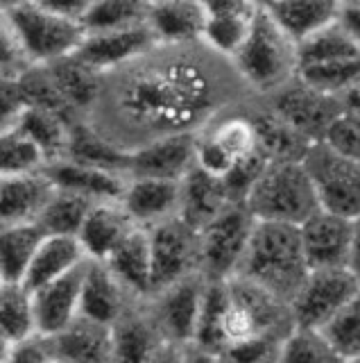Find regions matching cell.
<instances>
[{"label": "cell", "mask_w": 360, "mask_h": 363, "mask_svg": "<svg viewBox=\"0 0 360 363\" xmlns=\"http://www.w3.org/2000/svg\"><path fill=\"white\" fill-rule=\"evenodd\" d=\"M356 57H360V48L356 45V41L349 37V32L342 28L340 21L331 23L329 28H324L308 41L297 45L299 68L342 62V60H356Z\"/></svg>", "instance_id": "obj_38"}, {"label": "cell", "mask_w": 360, "mask_h": 363, "mask_svg": "<svg viewBox=\"0 0 360 363\" xmlns=\"http://www.w3.org/2000/svg\"><path fill=\"white\" fill-rule=\"evenodd\" d=\"M186 363H224V361L220 359V354H213L209 350L190 345L186 350Z\"/></svg>", "instance_id": "obj_52"}, {"label": "cell", "mask_w": 360, "mask_h": 363, "mask_svg": "<svg viewBox=\"0 0 360 363\" xmlns=\"http://www.w3.org/2000/svg\"><path fill=\"white\" fill-rule=\"evenodd\" d=\"M245 207L256 223L299 227L320 211V202L301 162H269Z\"/></svg>", "instance_id": "obj_5"}, {"label": "cell", "mask_w": 360, "mask_h": 363, "mask_svg": "<svg viewBox=\"0 0 360 363\" xmlns=\"http://www.w3.org/2000/svg\"><path fill=\"white\" fill-rule=\"evenodd\" d=\"M279 345H281V340L258 338V340H250V343L224 350L220 359L224 363H274Z\"/></svg>", "instance_id": "obj_45"}, {"label": "cell", "mask_w": 360, "mask_h": 363, "mask_svg": "<svg viewBox=\"0 0 360 363\" xmlns=\"http://www.w3.org/2000/svg\"><path fill=\"white\" fill-rule=\"evenodd\" d=\"M137 302L143 300L134 298L107 268V264L86 261L82 272L80 318L111 329Z\"/></svg>", "instance_id": "obj_14"}, {"label": "cell", "mask_w": 360, "mask_h": 363, "mask_svg": "<svg viewBox=\"0 0 360 363\" xmlns=\"http://www.w3.org/2000/svg\"><path fill=\"white\" fill-rule=\"evenodd\" d=\"M231 202L227 186L222 179H216L199 168H193L182 182V204H179V218L199 232L211 220L229 207Z\"/></svg>", "instance_id": "obj_26"}, {"label": "cell", "mask_w": 360, "mask_h": 363, "mask_svg": "<svg viewBox=\"0 0 360 363\" xmlns=\"http://www.w3.org/2000/svg\"><path fill=\"white\" fill-rule=\"evenodd\" d=\"M207 3L199 0H163L148 3L145 26L152 32L156 43L182 45L199 43L204 37Z\"/></svg>", "instance_id": "obj_19"}, {"label": "cell", "mask_w": 360, "mask_h": 363, "mask_svg": "<svg viewBox=\"0 0 360 363\" xmlns=\"http://www.w3.org/2000/svg\"><path fill=\"white\" fill-rule=\"evenodd\" d=\"M137 230L120 202H95L82 225L80 241L88 261H105L116 252V247Z\"/></svg>", "instance_id": "obj_23"}, {"label": "cell", "mask_w": 360, "mask_h": 363, "mask_svg": "<svg viewBox=\"0 0 360 363\" xmlns=\"http://www.w3.org/2000/svg\"><path fill=\"white\" fill-rule=\"evenodd\" d=\"M358 291L360 284L349 268L310 270L290 302L292 327L322 332Z\"/></svg>", "instance_id": "obj_9"}, {"label": "cell", "mask_w": 360, "mask_h": 363, "mask_svg": "<svg viewBox=\"0 0 360 363\" xmlns=\"http://www.w3.org/2000/svg\"><path fill=\"white\" fill-rule=\"evenodd\" d=\"M84 266L80 270H75L69 277H62L57 281L46 284V286L32 291L39 336H43V338L57 336L59 332H64L66 327L80 318V295H82Z\"/></svg>", "instance_id": "obj_22"}, {"label": "cell", "mask_w": 360, "mask_h": 363, "mask_svg": "<svg viewBox=\"0 0 360 363\" xmlns=\"http://www.w3.org/2000/svg\"><path fill=\"white\" fill-rule=\"evenodd\" d=\"M263 7L295 45H301L329 28L337 21L340 11V3H324V0H281V3H263Z\"/></svg>", "instance_id": "obj_25"}, {"label": "cell", "mask_w": 360, "mask_h": 363, "mask_svg": "<svg viewBox=\"0 0 360 363\" xmlns=\"http://www.w3.org/2000/svg\"><path fill=\"white\" fill-rule=\"evenodd\" d=\"M308 272L310 268L303 257L297 227L256 223L250 247L236 277L256 284L258 289L290 306Z\"/></svg>", "instance_id": "obj_3"}, {"label": "cell", "mask_w": 360, "mask_h": 363, "mask_svg": "<svg viewBox=\"0 0 360 363\" xmlns=\"http://www.w3.org/2000/svg\"><path fill=\"white\" fill-rule=\"evenodd\" d=\"M256 220L245 204H229L199 230V275L209 284L229 281L250 247Z\"/></svg>", "instance_id": "obj_7"}, {"label": "cell", "mask_w": 360, "mask_h": 363, "mask_svg": "<svg viewBox=\"0 0 360 363\" xmlns=\"http://www.w3.org/2000/svg\"><path fill=\"white\" fill-rule=\"evenodd\" d=\"M209 281L202 275L186 277L150 295L145 304L168 343L190 347L195 340Z\"/></svg>", "instance_id": "obj_11"}, {"label": "cell", "mask_w": 360, "mask_h": 363, "mask_svg": "<svg viewBox=\"0 0 360 363\" xmlns=\"http://www.w3.org/2000/svg\"><path fill=\"white\" fill-rule=\"evenodd\" d=\"M46 175L50 177L52 186L59 191H69L75 196L86 198L91 202H120L125 191L127 177L114 170L77 164L71 159H59L46 166Z\"/></svg>", "instance_id": "obj_21"}, {"label": "cell", "mask_w": 360, "mask_h": 363, "mask_svg": "<svg viewBox=\"0 0 360 363\" xmlns=\"http://www.w3.org/2000/svg\"><path fill=\"white\" fill-rule=\"evenodd\" d=\"M3 284H5V281H3V277H0V289H3Z\"/></svg>", "instance_id": "obj_55"}, {"label": "cell", "mask_w": 360, "mask_h": 363, "mask_svg": "<svg viewBox=\"0 0 360 363\" xmlns=\"http://www.w3.org/2000/svg\"><path fill=\"white\" fill-rule=\"evenodd\" d=\"M186 350L184 345H175V343H166L156 350V354L150 359V363H186Z\"/></svg>", "instance_id": "obj_49"}, {"label": "cell", "mask_w": 360, "mask_h": 363, "mask_svg": "<svg viewBox=\"0 0 360 363\" xmlns=\"http://www.w3.org/2000/svg\"><path fill=\"white\" fill-rule=\"evenodd\" d=\"M12 350H14V343H9V340L0 334V363H7L9 354H12Z\"/></svg>", "instance_id": "obj_53"}, {"label": "cell", "mask_w": 360, "mask_h": 363, "mask_svg": "<svg viewBox=\"0 0 360 363\" xmlns=\"http://www.w3.org/2000/svg\"><path fill=\"white\" fill-rule=\"evenodd\" d=\"M297 230L310 270L347 268L349 252H352L354 220L320 209Z\"/></svg>", "instance_id": "obj_13"}, {"label": "cell", "mask_w": 360, "mask_h": 363, "mask_svg": "<svg viewBox=\"0 0 360 363\" xmlns=\"http://www.w3.org/2000/svg\"><path fill=\"white\" fill-rule=\"evenodd\" d=\"M261 3L250 0H218L207 3V23L202 43H207L213 52L227 57L231 62L233 55L243 48L256 23Z\"/></svg>", "instance_id": "obj_18"}, {"label": "cell", "mask_w": 360, "mask_h": 363, "mask_svg": "<svg viewBox=\"0 0 360 363\" xmlns=\"http://www.w3.org/2000/svg\"><path fill=\"white\" fill-rule=\"evenodd\" d=\"M340 102H342L344 113L360 118V82H356L352 89L347 91V94H342L340 96Z\"/></svg>", "instance_id": "obj_51"}, {"label": "cell", "mask_w": 360, "mask_h": 363, "mask_svg": "<svg viewBox=\"0 0 360 363\" xmlns=\"http://www.w3.org/2000/svg\"><path fill=\"white\" fill-rule=\"evenodd\" d=\"M156 45L152 32L148 26H137V28H125V30H114V32H93L86 34L80 50L75 55L80 60L93 68L95 73L107 75L111 71L132 64L139 60L148 50Z\"/></svg>", "instance_id": "obj_15"}, {"label": "cell", "mask_w": 360, "mask_h": 363, "mask_svg": "<svg viewBox=\"0 0 360 363\" xmlns=\"http://www.w3.org/2000/svg\"><path fill=\"white\" fill-rule=\"evenodd\" d=\"M64 159H71V162H77V164H86V166H95V168H105V170H114V173L127 175L129 155L120 152L118 147H114L107 139H103V136H100L98 132H93L82 121V123L73 125L69 147H66Z\"/></svg>", "instance_id": "obj_35"}, {"label": "cell", "mask_w": 360, "mask_h": 363, "mask_svg": "<svg viewBox=\"0 0 360 363\" xmlns=\"http://www.w3.org/2000/svg\"><path fill=\"white\" fill-rule=\"evenodd\" d=\"M145 18H148V3L143 0H88L82 26L86 34L114 32L145 26Z\"/></svg>", "instance_id": "obj_37"}, {"label": "cell", "mask_w": 360, "mask_h": 363, "mask_svg": "<svg viewBox=\"0 0 360 363\" xmlns=\"http://www.w3.org/2000/svg\"><path fill=\"white\" fill-rule=\"evenodd\" d=\"M250 113L258 134V143L269 162H301L308 147L315 145L292 130L284 118H279L263 100H252Z\"/></svg>", "instance_id": "obj_30"}, {"label": "cell", "mask_w": 360, "mask_h": 363, "mask_svg": "<svg viewBox=\"0 0 360 363\" xmlns=\"http://www.w3.org/2000/svg\"><path fill=\"white\" fill-rule=\"evenodd\" d=\"M0 334L14 345L39 336L35 298L25 284H3L0 289Z\"/></svg>", "instance_id": "obj_34"}, {"label": "cell", "mask_w": 360, "mask_h": 363, "mask_svg": "<svg viewBox=\"0 0 360 363\" xmlns=\"http://www.w3.org/2000/svg\"><path fill=\"white\" fill-rule=\"evenodd\" d=\"M324 143L333 147L335 152H340L347 159L360 164V118L342 113V116L333 123L329 134H326Z\"/></svg>", "instance_id": "obj_44"}, {"label": "cell", "mask_w": 360, "mask_h": 363, "mask_svg": "<svg viewBox=\"0 0 360 363\" xmlns=\"http://www.w3.org/2000/svg\"><path fill=\"white\" fill-rule=\"evenodd\" d=\"M46 68L54 79V84H57L64 102L75 113V118L84 121L98 98L103 75L95 73L93 68H88L77 55L66 57V60L54 62Z\"/></svg>", "instance_id": "obj_31"}, {"label": "cell", "mask_w": 360, "mask_h": 363, "mask_svg": "<svg viewBox=\"0 0 360 363\" xmlns=\"http://www.w3.org/2000/svg\"><path fill=\"white\" fill-rule=\"evenodd\" d=\"M274 363H344L342 357L331 347L322 332L313 329H292L281 340Z\"/></svg>", "instance_id": "obj_40"}, {"label": "cell", "mask_w": 360, "mask_h": 363, "mask_svg": "<svg viewBox=\"0 0 360 363\" xmlns=\"http://www.w3.org/2000/svg\"><path fill=\"white\" fill-rule=\"evenodd\" d=\"M86 255L77 238L71 236H43V241L32 259L23 284L30 291H37L46 284L73 275L86 264Z\"/></svg>", "instance_id": "obj_28"}, {"label": "cell", "mask_w": 360, "mask_h": 363, "mask_svg": "<svg viewBox=\"0 0 360 363\" xmlns=\"http://www.w3.org/2000/svg\"><path fill=\"white\" fill-rule=\"evenodd\" d=\"M88 0L7 3L32 66H50L73 57L86 37L82 16Z\"/></svg>", "instance_id": "obj_2"}, {"label": "cell", "mask_w": 360, "mask_h": 363, "mask_svg": "<svg viewBox=\"0 0 360 363\" xmlns=\"http://www.w3.org/2000/svg\"><path fill=\"white\" fill-rule=\"evenodd\" d=\"M297 77L301 82L324 91V94L340 98L356 82H360V57H356V60L331 62V64L303 66L297 71Z\"/></svg>", "instance_id": "obj_41"}, {"label": "cell", "mask_w": 360, "mask_h": 363, "mask_svg": "<svg viewBox=\"0 0 360 363\" xmlns=\"http://www.w3.org/2000/svg\"><path fill=\"white\" fill-rule=\"evenodd\" d=\"M7 363H54L50 340L43 336H32L23 340V343L14 345Z\"/></svg>", "instance_id": "obj_47"}, {"label": "cell", "mask_w": 360, "mask_h": 363, "mask_svg": "<svg viewBox=\"0 0 360 363\" xmlns=\"http://www.w3.org/2000/svg\"><path fill=\"white\" fill-rule=\"evenodd\" d=\"M95 202L75 196L69 191L54 189L52 198L48 200L46 209L41 211L37 225L46 236H71L77 238L82 225L86 220L88 211H91Z\"/></svg>", "instance_id": "obj_36"}, {"label": "cell", "mask_w": 360, "mask_h": 363, "mask_svg": "<svg viewBox=\"0 0 360 363\" xmlns=\"http://www.w3.org/2000/svg\"><path fill=\"white\" fill-rule=\"evenodd\" d=\"M54 361L66 363H111V329L77 318L75 323L48 338Z\"/></svg>", "instance_id": "obj_29"}, {"label": "cell", "mask_w": 360, "mask_h": 363, "mask_svg": "<svg viewBox=\"0 0 360 363\" xmlns=\"http://www.w3.org/2000/svg\"><path fill=\"white\" fill-rule=\"evenodd\" d=\"M250 105L222 113L197 134L195 168L216 179H227L236 166L265 155L258 143Z\"/></svg>", "instance_id": "obj_6"}, {"label": "cell", "mask_w": 360, "mask_h": 363, "mask_svg": "<svg viewBox=\"0 0 360 363\" xmlns=\"http://www.w3.org/2000/svg\"><path fill=\"white\" fill-rule=\"evenodd\" d=\"M322 334L337 354L342 357V361H352L360 357V291L322 329Z\"/></svg>", "instance_id": "obj_42"}, {"label": "cell", "mask_w": 360, "mask_h": 363, "mask_svg": "<svg viewBox=\"0 0 360 363\" xmlns=\"http://www.w3.org/2000/svg\"><path fill=\"white\" fill-rule=\"evenodd\" d=\"M73 125L75 123L66 121L59 113L37 109V107H25L16 123V128L39 147V152L43 155L48 166L52 162L64 159Z\"/></svg>", "instance_id": "obj_33"}, {"label": "cell", "mask_w": 360, "mask_h": 363, "mask_svg": "<svg viewBox=\"0 0 360 363\" xmlns=\"http://www.w3.org/2000/svg\"><path fill=\"white\" fill-rule=\"evenodd\" d=\"M43 236L37 223L0 225V277L5 284H23Z\"/></svg>", "instance_id": "obj_32"}, {"label": "cell", "mask_w": 360, "mask_h": 363, "mask_svg": "<svg viewBox=\"0 0 360 363\" xmlns=\"http://www.w3.org/2000/svg\"><path fill=\"white\" fill-rule=\"evenodd\" d=\"M337 21L342 23V28L349 32V37H352L360 48V3H340Z\"/></svg>", "instance_id": "obj_48"}, {"label": "cell", "mask_w": 360, "mask_h": 363, "mask_svg": "<svg viewBox=\"0 0 360 363\" xmlns=\"http://www.w3.org/2000/svg\"><path fill=\"white\" fill-rule=\"evenodd\" d=\"M163 343L148 304L137 302L111 327V363H150Z\"/></svg>", "instance_id": "obj_20"}, {"label": "cell", "mask_w": 360, "mask_h": 363, "mask_svg": "<svg viewBox=\"0 0 360 363\" xmlns=\"http://www.w3.org/2000/svg\"><path fill=\"white\" fill-rule=\"evenodd\" d=\"M254 94L233 64L207 43H156L132 64L103 75L84 123L120 152L168 136L199 134Z\"/></svg>", "instance_id": "obj_1"}, {"label": "cell", "mask_w": 360, "mask_h": 363, "mask_svg": "<svg viewBox=\"0 0 360 363\" xmlns=\"http://www.w3.org/2000/svg\"><path fill=\"white\" fill-rule=\"evenodd\" d=\"M52 193L54 186L46 168L39 173L0 179V225L37 223Z\"/></svg>", "instance_id": "obj_24"}, {"label": "cell", "mask_w": 360, "mask_h": 363, "mask_svg": "<svg viewBox=\"0 0 360 363\" xmlns=\"http://www.w3.org/2000/svg\"><path fill=\"white\" fill-rule=\"evenodd\" d=\"M43 168L46 159L16 125L0 132V179L39 173Z\"/></svg>", "instance_id": "obj_39"}, {"label": "cell", "mask_w": 360, "mask_h": 363, "mask_svg": "<svg viewBox=\"0 0 360 363\" xmlns=\"http://www.w3.org/2000/svg\"><path fill=\"white\" fill-rule=\"evenodd\" d=\"M23 109H25V100L23 94H21L18 79L0 77V132L14 128Z\"/></svg>", "instance_id": "obj_46"}, {"label": "cell", "mask_w": 360, "mask_h": 363, "mask_svg": "<svg viewBox=\"0 0 360 363\" xmlns=\"http://www.w3.org/2000/svg\"><path fill=\"white\" fill-rule=\"evenodd\" d=\"M347 268L352 270V275L360 284V218L354 220V232H352V252H349V264Z\"/></svg>", "instance_id": "obj_50"}, {"label": "cell", "mask_w": 360, "mask_h": 363, "mask_svg": "<svg viewBox=\"0 0 360 363\" xmlns=\"http://www.w3.org/2000/svg\"><path fill=\"white\" fill-rule=\"evenodd\" d=\"M344 363H360V357L358 359H352V361H344Z\"/></svg>", "instance_id": "obj_54"}, {"label": "cell", "mask_w": 360, "mask_h": 363, "mask_svg": "<svg viewBox=\"0 0 360 363\" xmlns=\"http://www.w3.org/2000/svg\"><path fill=\"white\" fill-rule=\"evenodd\" d=\"M301 164L310 177L322 211L347 220L360 218V164L335 152L324 141L310 145Z\"/></svg>", "instance_id": "obj_8"}, {"label": "cell", "mask_w": 360, "mask_h": 363, "mask_svg": "<svg viewBox=\"0 0 360 363\" xmlns=\"http://www.w3.org/2000/svg\"><path fill=\"white\" fill-rule=\"evenodd\" d=\"M105 264L137 300H148L152 295V255L148 230L137 227Z\"/></svg>", "instance_id": "obj_27"}, {"label": "cell", "mask_w": 360, "mask_h": 363, "mask_svg": "<svg viewBox=\"0 0 360 363\" xmlns=\"http://www.w3.org/2000/svg\"><path fill=\"white\" fill-rule=\"evenodd\" d=\"M231 64L245 86L258 100L272 96L274 91L297 77V45L281 32L272 16L265 11L263 3L250 37L233 55Z\"/></svg>", "instance_id": "obj_4"}, {"label": "cell", "mask_w": 360, "mask_h": 363, "mask_svg": "<svg viewBox=\"0 0 360 363\" xmlns=\"http://www.w3.org/2000/svg\"><path fill=\"white\" fill-rule=\"evenodd\" d=\"M54 363H66V361H54Z\"/></svg>", "instance_id": "obj_56"}, {"label": "cell", "mask_w": 360, "mask_h": 363, "mask_svg": "<svg viewBox=\"0 0 360 363\" xmlns=\"http://www.w3.org/2000/svg\"><path fill=\"white\" fill-rule=\"evenodd\" d=\"M195 152L197 134L168 136V139L152 141L129 155L127 175L184 182V177L195 168Z\"/></svg>", "instance_id": "obj_16"}, {"label": "cell", "mask_w": 360, "mask_h": 363, "mask_svg": "<svg viewBox=\"0 0 360 363\" xmlns=\"http://www.w3.org/2000/svg\"><path fill=\"white\" fill-rule=\"evenodd\" d=\"M32 68L7 3H0V77L21 79Z\"/></svg>", "instance_id": "obj_43"}, {"label": "cell", "mask_w": 360, "mask_h": 363, "mask_svg": "<svg viewBox=\"0 0 360 363\" xmlns=\"http://www.w3.org/2000/svg\"><path fill=\"white\" fill-rule=\"evenodd\" d=\"M152 255V295L170 284L199 275V232L182 218L148 230Z\"/></svg>", "instance_id": "obj_12"}, {"label": "cell", "mask_w": 360, "mask_h": 363, "mask_svg": "<svg viewBox=\"0 0 360 363\" xmlns=\"http://www.w3.org/2000/svg\"><path fill=\"white\" fill-rule=\"evenodd\" d=\"M122 209L132 223L150 230L179 216L182 204V182H168L154 177H127L125 191L120 196Z\"/></svg>", "instance_id": "obj_17"}, {"label": "cell", "mask_w": 360, "mask_h": 363, "mask_svg": "<svg viewBox=\"0 0 360 363\" xmlns=\"http://www.w3.org/2000/svg\"><path fill=\"white\" fill-rule=\"evenodd\" d=\"M263 102L310 143H322L333 123L344 113L340 98L324 94L299 77L263 98Z\"/></svg>", "instance_id": "obj_10"}]
</instances>
